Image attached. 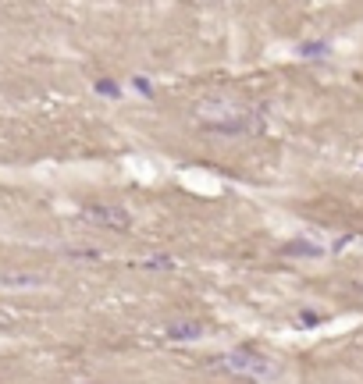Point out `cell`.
<instances>
[{"instance_id":"6da1fadb","label":"cell","mask_w":363,"mask_h":384,"mask_svg":"<svg viewBox=\"0 0 363 384\" xmlns=\"http://www.w3.org/2000/svg\"><path fill=\"white\" fill-rule=\"evenodd\" d=\"M196 121L203 128H210V132L218 136H239V132H256L260 128V114L256 111H242V107H196Z\"/></svg>"},{"instance_id":"7a4b0ae2","label":"cell","mask_w":363,"mask_h":384,"mask_svg":"<svg viewBox=\"0 0 363 384\" xmlns=\"http://www.w3.org/2000/svg\"><path fill=\"white\" fill-rule=\"evenodd\" d=\"M210 367L214 370H225V374H235V377H271L274 374L271 359L256 356L253 349H231L225 356H214Z\"/></svg>"},{"instance_id":"3957f363","label":"cell","mask_w":363,"mask_h":384,"mask_svg":"<svg viewBox=\"0 0 363 384\" xmlns=\"http://www.w3.org/2000/svg\"><path fill=\"white\" fill-rule=\"evenodd\" d=\"M82 221L85 224H96V228H114V231H128L132 228V217H128L125 206H114V203H93L82 210Z\"/></svg>"},{"instance_id":"277c9868","label":"cell","mask_w":363,"mask_h":384,"mask_svg":"<svg viewBox=\"0 0 363 384\" xmlns=\"http://www.w3.org/2000/svg\"><path fill=\"white\" fill-rule=\"evenodd\" d=\"M200 334H203V328L196 324V320H178V324L167 328L171 341H192V338H200Z\"/></svg>"},{"instance_id":"5b68a950","label":"cell","mask_w":363,"mask_h":384,"mask_svg":"<svg viewBox=\"0 0 363 384\" xmlns=\"http://www.w3.org/2000/svg\"><path fill=\"white\" fill-rule=\"evenodd\" d=\"M0 285H8V288H25V285H39V274H0Z\"/></svg>"},{"instance_id":"8992f818","label":"cell","mask_w":363,"mask_h":384,"mask_svg":"<svg viewBox=\"0 0 363 384\" xmlns=\"http://www.w3.org/2000/svg\"><path fill=\"white\" fill-rule=\"evenodd\" d=\"M146 270H171L175 267V256H167V253H157V256H146L143 260Z\"/></svg>"},{"instance_id":"52a82bcc","label":"cell","mask_w":363,"mask_h":384,"mask_svg":"<svg viewBox=\"0 0 363 384\" xmlns=\"http://www.w3.org/2000/svg\"><path fill=\"white\" fill-rule=\"evenodd\" d=\"M285 253L289 256H320V246H313V242H289Z\"/></svg>"},{"instance_id":"ba28073f","label":"cell","mask_w":363,"mask_h":384,"mask_svg":"<svg viewBox=\"0 0 363 384\" xmlns=\"http://www.w3.org/2000/svg\"><path fill=\"white\" fill-rule=\"evenodd\" d=\"M331 47H328V43H303V47H299V54H303V57H324Z\"/></svg>"},{"instance_id":"9c48e42d","label":"cell","mask_w":363,"mask_h":384,"mask_svg":"<svg viewBox=\"0 0 363 384\" xmlns=\"http://www.w3.org/2000/svg\"><path fill=\"white\" fill-rule=\"evenodd\" d=\"M96 93H103V96H118L121 89H118V85H114L111 78H100V82H96Z\"/></svg>"},{"instance_id":"30bf717a","label":"cell","mask_w":363,"mask_h":384,"mask_svg":"<svg viewBox=\"0 0 363 384\" xmlns=\"http://www.w3.org/2000/svg\"><path fill=\"white\" fill-rule=\"evenodd\" d=\"M136 89H139L143 96H149V93H154V85H149L146 78H136Z\"/></svg>"},{"instance_id":"8fae6325","label":"cell","mask_w":363,"mask_h":384,"mask_svg":"<svg viewBox=\"0 0 363 384\" xmlns=\"http://www.w3.org/2000/svg\"><path fill=\"white\" fill-rule=\"evenodd\" d=\"M11 320H14V313H11V310H0V328L11 324Z\"/></svg>"}]
</instances>
